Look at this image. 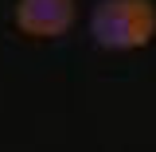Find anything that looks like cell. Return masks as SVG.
<instances>
[{
	"instance_id": "obj_2",
	"label": "cell",
	"mask_w": 156,
	"mask_h": 152,
	"mask_svg": "<svg viewBox=\"0 0 156 152\" xmlns=\"http://www.w3.org/2000/svg\"><path fill=\"white\" fill-rule=\"evenodd\" d=\"M78 4L74 0H16V27L27 39H58L70 31Z\"/></svg>"
},
{
	"instance_id": "obj_1",
	"label": "cell",
	"mask_w": 156,
	"mask_h": 152,
	"mask_svg": "<svg viewBox=\"0 0 156 152\" xmlns=\"http://www.w3.org/2000/svg\"><path fill=\"white\" fill-rule=\"evenodd\" d=\"M90 35L101 51H140L156 35L152 0H98L90 12Z\"/></svg>"
}]
</instances>
